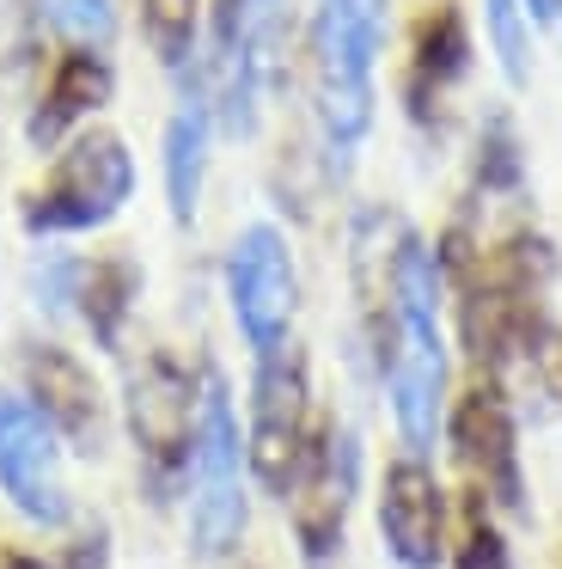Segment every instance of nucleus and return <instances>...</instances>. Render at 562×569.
<instances>
[{"mask_svg":"<svg viewBox=\"0 0 562 569\" xmlns=\"http://www.w3.org/2000/svg\"><path fill=\"white\" fill-rule=\"evenodd\" d=\"M385 38V0H312L305 19V92L318 136L349 160L373 129V74Z\"/></svg>","mask_w":562,"mask_h":569,"instance_id":"nucleus-1","label":"nucleus"},{"mask_svg":"<svg viewBox=\"0 0 562 569\" xmlns=\"http://www.w3.org/2000/svg\"><path fill=\"white\" fill-rule=\"evenodd\" d=\"M244 417L232 405V386L220 368H202V410H195L190 478H183V520H190V551L202 563H227L244 545L251 502H244Z\"/></svg>","mask_w":562,"mask_h":569,"instance_id":"nucleus-2","label":"nucleus"},{"mask_svg":"<svg viewBox=\"0 0 562 569\" xmlns=\"http://www.w3.org/2000/svg\"><path fill=\"white\" fill-rule=\"evenodd\" d=\"M195 410H202V368H190L171 349H147L122 373V429L134 441L141 490L159 508L183 502L190 478V447H195Z\"/></svg>","mask_w":562,"mask_h":569,"instance_id":"nucleus-3","label":"nucleus"},{"mask_svg":"<svg viewBox=\"0 0 562 569\" xmlns=\"http://www.w3.org/2000/svg\"><path fill=\"white\" fill-rule=\"evenodd\" d=\"M134 153L117 129H80L68 148L49 160V172L37 178V190L24 197L19 221L31 239H73L110 227L134 202Z\"/></svg>","mask_w":562,"mask_h":569,"instance_id":"nucleus-4","label":"nucleus"},{"mask_svg":"<svg viewBox=\"0 0 562 569\" xmlns=\"http://www.w3.org/2000/svg\"><path fill=\"white\" fill-rule=\"evenodd\" d=\"M312 441H318L312 361H305L300 337H288L269 356H251V405H244V466H251V483L269 490L275 502H288Z\"/></svg>","mask_w":562,"mask_h":569,"instance_id":"nucleus-5","label":"nucleus"},{"mask_svg":"<svg viewBox=\"0 0 562 569\" xmlns=\"http://www.w3.org/2000/svg\"><path fill=\"white\" fill-rule=\"evenodd\" d=\"M446 447L452 466L464 471V490L489 508V515L525 520V466H520V417H513V398L495 380L471 373L459 398L446 405Z\"/></svg>","mask_w":562,"mask_h":569,"instance_id":"nucleus-6","label":"nucleus"},{"mask_svg":"<svg viewBox=\"0 0 562 569\" xmlns=\"http://www.w3.org/2000/svg\"><path fill=\"white\" fill-rule=\"evenodd\" d=\"M31 288L43 312L73 319L104 356H117L122 337H129L134 307H141V263L122 258V251H98V258L49 251V258H37Z\"/></svg>","mask_w":562,"mask_h":569,"instance_id":"nucleus-7","label":"nucleus"},{"mask_svg":"<svg viewBox=\"0 0 562 569\" xmlns=\"http://www.w3.org/2000/svg\"><path fill=\"white\" fill-rule=\"evenodd\" d=\"M227 307L251 356H269V349H281L293 337L300 270H293V246L275 221L239 227V239L227 251Z\"/></svg>","mask_w":562,"mask_h":569,"instance_id":"nucleus-8","label":"nucleus"},{"mask_svg":"<svg viewBox=\"0 0 562 569\" xmlns=\"http://www.w3.org/2000/svg\"><path fill=\"white\" fill-rule=\"evenodd\" d=\"M354 496H361V435H354V422L324 417L312 453H305L300 478H293V490H288L293 539H300V557L312 569H324L330 557L342 551Z\"/></svg>","mask_w":562,"mask_h":569,"instance_id":"nucleus-9","label":"nucleus"},{"mask_svg":"<svg viewBox=\"0 0 562 569\" xmlns=\"http://www.w3.org/2000/svg\"><path fill=\"white\" fill-rule=\"evenodd\" d=\"M19 398L56 429V441L80 459H98L110 447V398L98 373L56 337H31L19 349Z\"/></svg>","mask_w":562,"mask_h":569,"instance_id":"nucleus-10","label":"nucleus"},{"mask_svg":"<svg viewBox=\"0 0 562 569\" xmlns=\"http://www.w3.org/2000/svg\"><path fill=\"white\" fill-rule=\"evenodd\" d=\"M0 496L31 527H73V496L61 471V441L19 392H0Z\"/></svg>","mask_w":562,"mask_h":569,"instance_id":"nucleus-11","label":"nucleus"},{"mask_svg":"<svg viewBox=\"0 0 562 569\" xmlns=\"http://www.w3.org/2000/svg\"><path fill=\"white\" fill-rule=\"evenodd\" d=\"M379 539L398 569H440L452 557V502L440 490L434 466L415 453H398L379 471Z\"/></svg>","mask_w":562,"mask_h":569,"instance_id":"nucleus-12","label":"nucleus"},{"mask_svg":"<svg viewBox=\"0 0 562 569\" xmlns=\"http://www.w3.org/2000/svg\"><path fill=\"white\" fill-rule=\"evenodd\" d=\"M471 74V31H464V13L452 0L428 7L410 31V68H403V111L422 129H440L446 117V99L464 87Z\"/></svg>","mask_w":562,"mask_h":569,"instance_id":"nucleus-13","label":"nucleus"},{"mask_svg":"<svg viewBox=\"0 0 562 569\" xmlns=\"http://www.w3.org/2000/svg\"><path fill=\"white\" fill-rule=\"evenodd\" d=\"M208 160H214V99L208 80L183 74V92L165 117L159 136V166H165V209L178 227H195L202 214V190H208Z\"/></svg>","mask_w":562,"mask_h":569,"instance_id":"nucleus-14","label":"nucleus"},{"mask_svg":"<svg viewBox=\"0 0 562 569\" xmlns=\"http://www.w3.org/2000/svg\"><path fill=\"white\" fill-rule=\"evenodd\" d=\"M110 92H117V68L110 56H92V50H61L56 68H49L43 92H37L31 117H24V141L31 148H68L80 136V123L92 111H104Z\"/></svg>","mask_w":562,"mask_h":569,"instance_id":"nucleus-15","label":"nucleus"},{"mask_svg":"<svg viewBox=\"0 0 562 569\" xmlns=\"http://www.w3.org/2000/svg\"><path fill=\"white\" fill-rule=\"evenodd\" d=\"M37 13H43V31L61 50L110 56V43H117V31H122L117 0H37Z\"/></svg>","mask_w":562,"mask_h":569,"instance_id":"nucleus-16","label":"nucleus"},{"mask_svg":"<svg viewBox=\"0 0 562 569\" xmlns=\"http://www.w3.org/2000/svg\"><path fill=\"white\" fill-rule=\"evenodd\" d=\"M141 26L153 43L159 68L171 74H195V38H202V0H141Z\"/></svg>","mask_w":562,"mask_h":569,"instance_id":"nucleus-17","label":"nucleus"},{"mask_svg":"<svg viewBox=\"0 0 562 569\" xmlns=\"http://www.w3.org/2000/svg\"><path fill=\"white\" fill-rule=\"evenodd\" d=\"M452 569H520L501 515H489L476 496H464L459 527H452Z\"/></svg>","mask_w":562,"mask_h":569,"instance_id":"nucleus-18","label":"nucleus"},{"mask_svg":"<svg viewBox=\"0 0 562 569\" xmlns=\"http://www.w3.org/2000/svg\"><path fill=\"white\" fill-rule=\"evenodd\" d=\"M483 26L508 87H525L532 80V13H525V0H483Z\"/></svg>","mask_w":562,"mask_h":569,"instance_id":"nucleus-19","label":"nucleus"},{"mask_svg":"<svg viewBox=\"0 0 562 569\" xmlns=\"http://www.w3.org/2000/svg\"><path fill=\"white\" fill-rule=\"evenodd\" d=\"M56 569H110V527L104 520H86V527L61 545Z\"/></svg>","mask_w":562,"mask_h":569,"instance_id":"nucleus-20","label":"nucleus"},{"mask_svg":"<svg viewBox=\"0 0 562 569\" xmlns=\"http://www.w3.org/2000/svg\"><path fill=\"white\" fill-rule=\"evenodd\" d=\"M532 26H562V0H525Z\"/></svg>","mask_w":562,"mask_h":569,"instance_id":"nucleus-21","label":"nucleus"},{"mask_svg":"<svg viewBox=\"0 0 562 569\" xmlns=\"http://www.w3.org/2000/svg\"><path fill=\"white\" fill-rule=\"evenodd\" d=\"M0 569H56V563H43L31 551H0Z\"/></svg>","mask_w":562,"mask_h":569,"instance_id":"nucleus-22","label":"nucleus"}]
</instances>
